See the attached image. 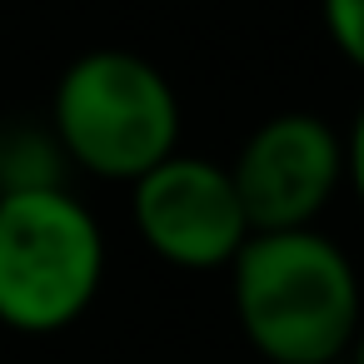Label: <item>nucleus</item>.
Instances as JSON below:
<instances>
[{
	"label": "nucleus",
	"instance_id": "nucleus-1",
	"mask_svg": "<svg viewBox=\"0 0 364 364\" xmlns=\"http://www.w3.org/2000/svg\"><path fill=\"white\" fill-rule=\"evenodd\" d=\"M230 269V304L264 364H334L364 319L359 269L339 240L314 230H255Z\"/></svg>",
	"mask_w": 364,
	"mask_h": 364
},
{
	"label": "nucleus",
	"instance_id": "nucleus-2",
	"mask_svg": "<svg viewBox=\"0 0 364 364\" xmlns=\"http://www.w3.org/2000/svg\"><path fill=\"white\" fill-rule=\"evenodd\" d=\"M50 140L65 165L130 185L180 150V95L170 75L135 50H85L55 80Z\"/></svg>",
	"mask_w": 364,
	"mask_h": 364
},
{
	"label": "nucleus",
	"instance_id": "nucleus-3",
	"mask_svg": "<svg viewBox=\"0 0 364 364\" xmlns=\"http://www.w3.org/2000/svg\"><path fill=\"white\" fill-rule=\"evenodd\" d=\"M105 284V230L65 185L0 190V324L70 329Z\"/></svg>",
	"mask_w": 364,
	"mask_h": 364
},
{
	"label": "nucleus",
	"instance_id": "nucleus-4",
	"mask_svg": "<svg viewBox=\"0 0 364 364\" xmlns=\"http://www.w3.org/2000/svg\"><path fill=\"white\" fill-rule=\"evenodd\" d=\"M255 230H314L344 190V135L314 110L259 120L225 165Z\"/></svg>",
	"mask_w": 364,
	"mask_h": 364
},
{
	"label": "nucleus",
	"instance_id": "nucleus-5",
	"mask_svg": "<svg viewBox=\"0 0 364 364\" xmlns=\"http://www.w3.org/2000/svg\"><path fill=\"white\" fill-rule=\"evenodd\" d=\"M130 220L155 259L190 274L225 269L250 240V220L240 210L230 170L185 150L130 180Z\"/></svg>",
	"mask_w": 364,
	"mask_h": 364
},
{
	"label": "nucleus",
	"instance_id": "nucleus-6",
	"mask_svg": "<svg viewBox=\"0 0 364 364\" xmlns=\"http://www.w3.org/2000/svg\"><path fill=\"white\" fill-rule=\"evenodd\" d=\"M319 16H324L329 46L364 75V0H319Z\"/></svg>",
	"mask_w": 364,
	"mask_h": 364
},
{
	"label": "nucleus",
	"instance_id": "nucleus-7",
	"mask_svg": "<svg viewBox=\"0 0 364 364\" xmlns=\"http://www.w3.org/2000/svg\"><path fill=\"white\" fill-rule=\"evenodd\" d=\"M344 185L354 190V200L364 210V105H359L354 125L344 130Z\"/></svg>",
	"mask_w": 364,
	"mask_h": 364
},
{
	"label": "nucleus",
	"instance_id": "nucleus-8",
	"mask_svg": "<svg viewBox=\"0 0 364 364\" xmlns=\"http://www.w3.org/2000/svg\"><path fill=\"white\" fill-rule=\"evenodd\" d=\"M349 364H364V319H359V329H354V344H349V354H344Z\"/></svg>",
	"mask_w": 364,
	"mask_h": 364
},
{
	"label": "nucleus",
	"instance_id": "nucleus-9",
	"mask_svg": "<svg viewBox=\"0 0 364 364\" xmlns=\"http://www.w3.org/2000/svg\"><path fill=\"white\" fill-rule=\"evenodd\" d=\"M334 364H349V359H334Z\"/></svg>",
	"mask_w": 364,
	"mask_h": 364
}]
</instances>
